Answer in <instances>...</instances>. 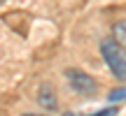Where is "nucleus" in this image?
Instances as JSON below:
<instances>
[{
  "label": "nucleus",
  "instance_id": "1",
  "mask_svg": "<svg viewBox=\"0 0 126 116\" xmlns=\"http://www.w3.org/2000/svg\"><path fill=\"white\" fill-rule=\"evenodd\" d=\"M100 54H103L105 63H108L110 72H112L117 79L126 81V51L114 40H108V37H105V40L100 42Z\"/></svg>",
  "mask_w": 126,
  "mask_h": 116
},
{
  "label": "nucleus",
  "instance_id": "2",
  "mask_svg": "<svg viewBox=\"0 0 126 116\" xmlns=\"http://www.w3.org/2000/svg\"><path fill=\"white\" fill-rule=\"evenodd\" d=\"M65 79L70 81V86L77 91V93H82V95L96 93V81L91 79L86 72L77 70V67H68V70H65Z\"/></svg>",
  "mask_w": 126,
  "mask_h": 116
},
{
  "label": "nucleus",
  "instance_id": "3",
  "mask_svg": "<svg viewBox=\"0 0 126 116\" xmlns=\"http://www.w3.org/2000/svg\"><path fill=\"white\" fill-rule=\"evenodd\" d=\"M37 104H40L45 112H56L59 100H56V91L51 88L49 84H42L40 86V91H37Z\"/></svg>",
  "mask_w": 126,
  "mask_h": 116
},
{
  "label": "nucleus",
  "instance_id": "4",
  "mask_svg": "<svg viewBox=\"0 0 126 116\" xmlns=\"http://www.w3.org/2000/svg\"><path fill=\"white\" fill-rule=\"evenodd\" d=\"M112 40L126 51V21H117L112 26Z\"/></svg>",
  "mask_w": 126,
  "mask_h": 116
},
{
  "label": "nucleus",
  "instance_id": "5",
  "mask_svg": "<svg viewBox=\"0 0 126 116\" xmlns=\"http://www.w3.org/2000/svg\"><path fill=\"white\" fill-rule=\"evenodd\" d=\"M108 100H112V102H122V100H126V88H114V91H110Z\"/></svg>",
  "mask_w": 126,
  "mask_h": 116
},
{
  "label": "nucleus",
  "instance_id": "6",
  "mask_svg": "<svg viewBox=\"0 0 126 116\" xmlns=\"http://www.w3.org/2000/svg\"><path fill=\"white\" fill-rule=\"evenodd\" d=\"M89 116H117V107H108V109H100L96 114H89Z\"/></svg>",
  "mask_w": 126,
  "mask_h": 116
},
{
  "label": "nucleus",
  "instance_id": "7",
  "mask_svg": "<svg viewBox=\"0 0 126 116\" xmlns=\"http://www.w3.org/2000/svg\"><path fill=\"white\" fill-rule=\"evenodd\" d=\"M23 116H47V114H23Z\"/></svg>",
  "mask_w": 126,
  "mask_h": 116
},
{
  "label": "nucleus",
  "instance_id": "8",
  "mask_svg": "<svg viewBox=\"0 0 126 116\" xmlns=\"http://www.w3.org/2000/svg\"><path fill=\"white\" fill-rule=\"evenodd\" d=\"M2 2H5V0H0V5H2Z\"/></svg>",
  "mask_w": 126,
  "mask_h": 116
}]
</instances>
